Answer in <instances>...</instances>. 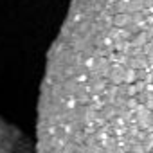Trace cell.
<instances>
[{
  "instance_id": "6da1fadb",
  "label": "cell",
  "mask_w": 153,
  "mask_h": 153,
  "mask_svg": "<svg viewBox=\"0 0 153 153\" xmlns=\"http://www.w3.org/2000/svg\"><path fill=\"white\" fill-rule=\"evenodd\" d=\"M0 153H36V148L13 124L0 119Z\"/></svg>"
}]
</instances>
